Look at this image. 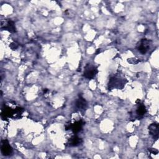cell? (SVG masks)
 Listing matches in <instances>:
<instances>
[{
  "label": "cell",
  "mask_w": 159,
  "mask_h": 159,
  "mask_svg": "<svg viewBox=\"0 0 159 159\" xmlns=\"http://www.w3.org/2000/svg\"><path fill=\"white\" fill-rule=\"evenodd\" d=\"M128 80L120 72H117L112 75L109 79L107 83V88L109 90L114 89H122L125 84L127 83Z\"/></svg>",
  "instance_id": "6da1fadb"
},
{
  "label": "cell",
  "mask_w": 159,
  "mask_h": 159,
  "mask_svg": "<svg viewBox=\"0 0 159 159\" xmlns=\"http://www.w3.org/2000/svg\"><path fill=\"white\" fill-rule=\"evenodd\" d=\"M98 73L97 66L92 64H87L83 71V76L88 79H92L96 76Z\"/></svg>",
  "instance_id": "7a4b0ae2"
},
{
  "label": "cell",
  "mask_w": 159,
  "mask_h": 159,
  "mask_svg": "<svg viewBox=\"0 0 159 159\" xmlns=\"http://www.w3.org/2000/svg\"><path fill=\"white\" fill-rule=\"evenodd\" d=\"M147 112V109L143 104L139 102L137 104L135 111L131 114V118L134 120L140 119L142 118Z\"/></svg>",
  "instance_id": "3957f363"
},
{
  "label": "cell",
  "mask_w": 159,
  "mask_h": 159,
  "mask_svg": "<svg viewBox=\"0 0 159 159\" xmlns=\"http://www.w3.org/2000/svg\"><path fill=\"white\" fill-rule=\"evenodd\" d=\"M150 43H151V41L150 40H148L146 39H142L139 42L137 47L138 51L142 54L146 53L150 48Z\"/></svg>",
  "instance_id": "277c9868"
},
{
  "label": "cell",
  "mask_w": 159,
  "mask_h": 159,
  "mask_svg": "<svg viewBox=\"0 0 159 159\" xmlns=\"http://www.w3.org/2000/svg\"><path fill=\"white\" fill-rule=\"evenodd\" d=\"M84 125V122L82 120H79L77 122H75V123L67 124L66 125V130H72L74 133L79 132L83 127V125Z\"/></svg>",
  "instance_id": "5b68a950"
},
{
  "label": "cell",
  "mask_w": 159,
  "mask_h": 159,
  "mask_svg": "<svg viewBox=\"0 0 159 159\" xmlns=\"http://www.w3.org/2000/svg\"><path fill=\"white\" fill-rule=\"evenodd\" d=\"M159 127L158 124L157 123H152L148 126V131L149 134L152 137L157 140L158 137V132H159Z\"/></svg>",
  "instance_id": "8992f818"
},
{
  "label": "cell",
  "mask_w": 159,
  "mask_h": 159,
  "mask_svg": "<svg viewBox=\"0 0 159 159\" xmlns=\"http://www.w3.org/2000/svg\"><path fill=\"white\" fill-rule=\"evenodd\" d=\"M1 150L2 153L5 156H8L12 152V149L7 140H2L1 142Z\"/></svg>",
  "instance_id": "52a82bcc"
},
{
  "label": "cell",
  "mask_w": 159,
  "mask_h": 159,
  "mask_svg": "<svg viewBox=\"0 0 159 159\" xmlns=\"http://www.w3.org/2000/svg\"><path fill=\"white\" fill-rule=\"evenodd\" d=\"M87 106V102L86 100L81 96L79 95V98L75 101V107L80 111L86 109Z\"/></svg>",
  "instance_id": "ba28073f"
},
{
  "label": "cell",
  "mask_w": 159,
  "mask_h": 159,
  "mask_svg": "<svg viewBox=\"0 0 159 159\" xmlns=\"http://www.w3.org/2000/svg\"><path fill=\"white\" fill-rule=\"evenodd\" d=\"M82 143V139L78 137V136L72 137L67 142L68 146L70 147H76L80 145Z\"/></svg>",
  "instance_id": "9c48e42d"
},
{
  "label": "cell",
  "mask_w": 159,
  "mask_h": 159,
  "mask_svg": "<svg viewBox=\"0 0 159 159\" xmlns=\"http://www.w3.org/2000/svg\"><path fill=\"white\" fill-rule=\"evenodd\" d=\"M3 25H4V27H2L1 29H4L5 30H7L11 32H16V27H15L14 23L12 20H7L6 22H5L4 25H2V26H3Z\"/></svg>",
  "instance_id": "30bf717a"
},
{
  "label": "cell",
  "mask_w": 159,
  "mask_h": 159,
  "mask_svg": "<svg viewBox=\"0 0 159 159\" xmlns=\"http://www.w3.org/2000/svg\"><path fill=\"white\" fill-rule=\"evenodd\" d=\"M139 61H140V60H139L138 59H135V58H130L128 60V62L131 64H137Z\"/></svg>",
  "instance_id": "8fae6325"
},
{
  "label": "cell",
  "mask_w": 159,
  "mask_h": 159,
  "mask_svg": "<svg viewBox=\"0 0 159 159\" xmlns=\"http://www.w3.org/2000/svg\"><path fill=\"white\" fill-rule=\"evenodd\" d=\"M148 151H149L150 153L154 154V155H156V154H157L158 153V151L157 149H155V148H150L148 150Z\"/></svg>",
  "instance_id": "7c38bea8"
},
{
  "label": "cell",
  "mask_w": 159,
  "mask_h": 159,
  "mask_svg": "<svg viewBox=\"0 0 159 159\" xmlns=\"http://www.w3.org/2000/svg\"><path fill=\"white\" fill-rule=\"evenodd\" d=\"M10 47H11L12 49H16V48H17V45L16 43H12L10 45Z\"/></svg>",
  "instance_id": "4fadbf2b"
}]
</instances>
